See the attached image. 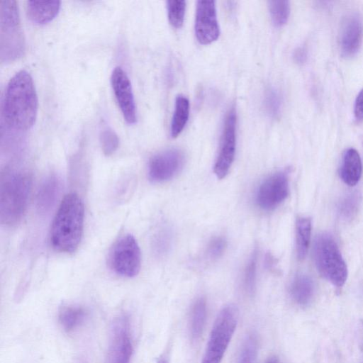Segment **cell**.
<instances>
[{"label": "cell", "mask_w": 363, "mask_h": 363, "mask_svg": "<svg viewBox=\"0 0 363 363\" xmlns=\"http://www.w3.org/2000/svg\"><path fill=\"white\" fill-rule=\"evenodd\" d=\"M38 96L30 74L26 70L16 72L9 81L2 103L1 113L7 125L26 130L35 123Z\"/></svg>", "instance_id": "cell-1"}, {"label": "cell", "mask_w": 363, "mask_h": 363, "mask_svg": "<svg viewBox=\"0 0 363 363\" xmlns=\"http://www.w3.org/2000/svg\"><path fill=\"white\" fill-rule=\"evenodd\" d=\"M84 208L82 199L75 193L67 194L61 201L52 220L50 241L57 251L74 252L82 238Z\"/></svg>", "instance_id": "cell-2"}, {"label": "cell", "mask_w": 363, "mask_h": 363, "mask_svg": "<svg viewBox=\"0 0 363 363\" xmlns=\"http://www.w3.org/2000/svg\"><path fill=\"white\" fill-rule=\"evenodd\" d=\"M31 188V177L26 172H10L1 176L0 185V219L11 226L22 218Z\"/></svg>", "instance_id": "cell-3"}, {"label": "cell", "mask_w": 363, "mask_h": 363, "mask_svg": "<svg viewBox=\"0 0 363 363\" xmlns=\"http://www.w3.org/2000/svg\"><path fill=\"white\" fill-rule=\"evenodd\" d=\"M313 257L320 275L337 287L347 278V268L339 247L328 233L318 235L314 242Z\"/></svg>", "instance_id": "cell-4"}, {"label": "cell", "mask_w": 363, "mask_h": 363, "mask_svg": "<svg viewBox=\"0 0 363 363\" xmlns=\"http://www.w3.org/2000/svg\"><path fill=\"white\" fill-rule=\"evenodd\" d=\"M238 317V309L233 304L227 305L220 311L213 323L201 363L221 362L236 329Z\"/></svg>", "instance_id": "cell-5"}, {"label": "cell", "mask_w": 363, "mask_h": 363, "mask_svg": "<svg viewBox=\"0 0 363 363\" xmlns=\"http://www.w3.org/2000/svg\"><path fill=\"white\" fill-rule=\"evenodd\" d=\"M1 60L8 62L20 57L24 51L18 4L14 0L0 1Z\"/></svg>", "instance_id": "cell-6"}, {"label": "cell", "mask_w": 363, "mask_h": 363, "mask_svg": "<svg viewBox=\"0 0 363 363\" xmlns=\"http://www.w3.org/2000/svg\"><path fill=\"white\" fill-rule=\"evenodd\" d=\"M109 264L118 275L125 277L136 276L141 266V254L135 238L130 234L120 238L109 254Z\"/></svg>", "instance_id": "cell-7"}, {"label": "cell", "mask_w": 363, "mask_h": 363, "mask_svg": "<svg viewBox=\"0 0 363 363\" xmlns=\"http://www.w3.org/2000/svg\"><path fill=\"white\" fill-rule=\"evenodd\" d=\"M132 353L129 318L121 314L111 324L106 363H130Z\"/></svg>", "instance_id": "cell-8"}, {"label": "cell", "mask_w": 363, "mask_h": 363, "mask_svg": "<svg viewBox=\"0 0 363 363\" xmlns=\"http://www.w3.org/2000/svg\"><path fill=\"white\" fill-rule=\"evenodd\" d=\"M236 146V113L234 107L228 112L221 140L219 152L214 165V172L218 178L225 177L233 162Z\"/></svg>", "instance_id": "cell-9"}, {"label": "cell", "mask_w": 363, "mask_h": 363, "mask_svg": "<svg viewBox=\"0 0 363 363\" xmlns=\"http://www.w3.org/2000/svg\"><path fill=\"white\" fill-rule=\"evenodd\" d=\"M289 179L286 172H278L259 186L256 194L257 205L265 210L274 209L283 202L289 194Z\"/></svg>", "instance_id": "cell-10"}, {"label": "cell", "mask_w": 363, "mask_h": 363, "mask_svg": "<svg viewBox=\"0 0 363 363\" xmlns=\"http://www.w3.org/2000/svg\"><path fill=\"white\" fill-rule=\"evenodd\" d=\"M111 86L121 111L128 124H133L137 119L136 107L130 81L122 67H116L111 76Z\"/></svg>", "instance_id": "cell-11"}, {"label": "cell", "mask_w": 363, "mask_h": 363, "mask_svg": "<svg viewBox=\"0 0 363 363\" xmlns=\"http://www.w3.org/2000/svg\"><path fill=\"white\" fill-rule=\"evenodd\" d=\"M195 35L203 45L216 40L220 35L216 3L214 1H198L196 3Z\"/></svg>", "instance_id": "cell-12"}, {"label": "cell", "mask_w": 363, "mask_h": 363, "mask_svg": "<svg viewBox=\"0 0 363 363\" xmlns=\"http://www.w3.org/2000/svg\"><path fill=\"white\" fill-rule=\"evenodd\" d=\"M183 154L170 149L155 155L148 164V176L153 182H162L172 178L183 164Z\"/></svg>", "instance_id": "cell-13"}, {"label": "cell", "mask_w": 363, "mask_h": 363, "mask_svg": "<svg viewBox=\"0 0 363 363\" xmlns=\"http://www.w3.org/2000/svg\"><path fill=\"white\" fill-rule=\"evenodd\" d=\"M363 36V26L360 16L355 13L347 15L340 30V50L345 57H352L359 51Z\"/></svg>", "instance_id": "cell-14"}, {"label": "cell", "mask_w": 363, "mask_h": 363, "mask_svg": "<svg viewBox=\"0 0 363 363\" xmlns=\"http://www.w3.org/2000/svg\"><path fill=\"white\" fill-rule=\"evenodd\" d=\"M57 176H48L41 184L37 194V208L42 214L48 213L55 205L60 191Z\"/></svg>", "instance_id": "cell-15"}, {"label": "cell", "mask_w": 363, "mask_h": 363, "mask_svg": "<svg viewBox=\"0 0 363 363\" xmlns=\"http://www.w3.org/2000/svg\"><path fill=\"white\" fill-rule=\"evenodd\" d=\"M362 160L358 152L349 148L344 152L340 167L341 179L349 186H354L362 176Z\"/></svg>", "instance_id": "cell-16"}, {"label": "cell", "mask_w": 363, "mask_h": 363, "mask_svg": "<svg viewBox=\"0 0 363 363\" xmlns=\"http://www.w3.org/2000/svg\"><path fill=\"white\" fill-rule=\"evenodd\" d=\"M61 2L60 1H27L26 13L29 19L37 24H45L52 20L57 14Z\"/></svg>", "instance_id": "cell-17"}, {"label": "cell", "mask_w": 363, "mask_h": 363, "mask_svg": "<svg viewBox=\"0 0 363 363\" xmlns=\"http://www.w3.org/2000/svg\"><path fill=\"white\" fill-rule=\"evenodd\" d=\"M88 311L75 305L62 306L58 311V322L67 333H72L81 328L88 318Z\"/></svg>", "instance_id": "cell-18"}, {"label": "cell", "mask_w": 363, "mask_h": 363, "mask_svg": "<svg viewBox=\"0 0 363 363\" xmlns=\"http://www.w3.org/2000/svg\"><path fill=\"white\" fill-rule=\"evenodd\" d=\"M290 294L293 300L298 305L308 304L314 294L313 280L305 274L296 275L291 282Z\"/></svg>", "instance_id": "cell-19"}, {"label": "cell", "mask_w": 363, "mask_h": 363, "mask_svg": "<svg viewBox=\"0 0 363 363\" xmlns=\"http://www.w3.org/2000/svg\"><path fill=\"white\" fill-rule=\"evenodd\" d=\"M189 116V101L183 95H178L175 100L174 111L171 122L170 135L177 137L185 127Z\"/></svg>", "instance_id": "cell-20"}, {"label": "cell", "mask_w": 363, "mask_h": 363, "mask_svg": "<svg viewBox=\"0 0 363 363\" xmlns=\"http://www.w3.org/2000/svg\"><path fill=\"white\" fill-rule=\"evenodd\" d=\"M206 320V302L203 298H198L194 303L189 322L191 339L197 340L201 335Z\"/></svg>", "instance_id": "cell-21"}, {"label": "cell", "mask_w": 363, "mask_h": 363, "mask_svg": "<svg viewBox=\"0 0 363 363\" xmlns=\"http://www.w3.org/2000/svg\"><path fill=\"white\" fill-rule=\"evenodd\" d=\"M311 220L308 217H301L296 225V247L299 259L305 258L311 239Z\"/></svg>", "instance_id": "cell-22"}, {"label": "cell", "mask_w": 363, "mask_h": 363, "mask_svg": "<svg viewBox=\"0 0 363 363\" xmlns=\"http://www.w3.org/2000/svg\"><path fill=\"white\" fill-rule=\"evenodd\" d=\"M361 196L357 192H351L343 197L338 205V213L345 220L353 218L358 211Z\"/></svg>", "instance_id": "cell-23"}, {"label": "cell", "mask_w": 363, "mask_h": 363, "mask_svg": "<svg viewBox=\"0 0 363 363\" xmlns=\"http://www.w3.org/2000/svg\"><path fill=\"white\" fill-rule=\"evenodd\" d=\"M268 6L272 21L276 27H281L287 22L290 14L288 1H269Z\"/></svg>", "instance_id": "cell-24"}, {"label": "cell", "mask_w": 363, "mask_h": 363, "mask_svg": "<svg viewBox=\"0 0 363 363\" xmlns=\"http://www.w3.org/2000/svg\"><path fill=\"white\" fill-rule=\"evenodd\" d=\"M257 338L251 333L245 339L241 346L236 363H255L257 354Z\"/></svg>", "instance_id": "cell-25"}, {"label": "cell", "mask_w": 363, "mask_h": 363, "mask_svg": "<svg viewBox=\"0 0 363 363\" xmlns=\"http://www.w3.org/2000/svg\"><path fill=\"white\" fill-rule=\"evenodd\" d=\"M264 106L270 117L278 118L282 106V99L279 92L274 88H268L264 94Z\"/></svg>", "instance_id": "cell-26"}, {"label": "cell", "mask_w": 363, "mask_h": 363, "mask_svg": "<svg viewBox=\"0 0 363 363\" xmlns=\"http://www.w3.org/2000/svg\"><path fill=\"white\" fill-rule=\"evenodd\" d=\"M169 21L177 28L182 26L186 11L185 1L170 0L167 1Z\"/></svg>", "instance_id": "cell-27"}, {"label": "cell", "mask_w": 363, "mask_h": 363, "mask_svg": "<svg viewBox=\"0 0 363 363\" xmlns=\"http://www.w3.org/2000/svg\"><path fill=\"white\" fill-rule=\"evenodd\" d=\"M101 150L106 156L111 155L116 152L119 145V138L116 133L110 127L102 128L99 135Z\"/></svg>", "instance_id": "cell-28"}, {"label": "cell", "mask_w": 363, "mask_h": 363, "mask_svg": "<svg viewBox=\"0 0 363 363\" xmlns=\"http://www.w3.org/2000/svg\"><path fill=\"white\" fill-rule=\"evenodd\" d=\"M257 256L254 253L250 258L244 274V287L248 294H252L255 287Z\"/></svg>", "instance_id": "cell-29"}, {"label": "cell", "mask_w": 363, "mask_h": 363, "mask_svg": "<svg viewBox=\"0 0 363 363\" xmlns=\"http://www.w3.org/2000/svg\"><path fill=\"white\" fill-rule=\"evenodd\" d=\"M171 242V235L169 232L162 228L156 233L153 239V249L157 255H163L165 253Z\"/></svg>", "instance_id": "cell-30"}, {"label": "cell", "mask_w": 363, "mask_h": 363, "mask_svg": "<svg viewBox=\"0 0 363 363\" xmlns=\"http://www.w3.org/2000/svg\"><path fill=\"white\" fill-rule=\"evenodd\" d=\"M226 247V241L221 237L213 238L207 248V255L209 258L214 259L220 257Z\"/></svg>", "instance_id": "cell-31"}, {"label": "cell", "mask_w": 363, "mask_h": 363, "mask_svg": "<svg viewBox=\"0 0 363 363\" xmlns=\"http://www.w3.org/2000/svg\"><path fill=\"white\" fill-rule=\"evenodd\" d=\"M354 114L357 120H363V89L359 92L356 97L354 106Z\"/></svg>", "instance_id": "cell-32"}, {"label": "cell", "mask_w": 363, "mask_h": 363, "mask_svg": "<svg viewBox=\"0 0 363 363\" xmlns=\"http://www.w3.org/2000/svg\"><path fill=\"white\" fill-rule=\"evenodd\" d=\"M294 61L298 64H303L307 59V50L304 47L297 48L293 54Z\"/></svg>", "instance_id": "cell-33"}, {"label": "cell", "mask_w": 363, "mask_h": 363, "mask_svg": "<svg viewBox=\"0 0 363 363\" xmlns=\"http://www.w3.org/2000/svg\"><path fill=\"white\" fill-rule=\"evenodd\" d=\"M264 363H279V360L276 356H270Z\"/></svg>", "instance_id": "cell-34"}, {"label": "cell", "mask_w": 363, "mask_h": 363, "mask_svg": "<svg viewBox=\"0 0 363 363\" xmlns=\"http://www.w3.org/2000/svg\"><path fill=\"white\" fill-rule=\"evenodd\" d=\"M157 363H168V361L164 357H162L159 359Z\"/></svg>", "instance_id": "cell-35"}]
</instances>
